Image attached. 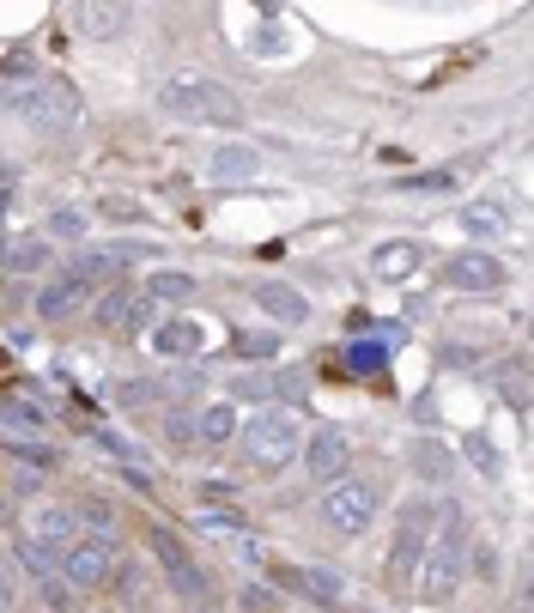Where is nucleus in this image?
<instances>
[{
	"instance_id": "f257e3e1",
	"label": "nucleus",
	"mask_w": 534,
	"mask_h": 613,
	"mask_svg": "<svg viewBox=\"0 0 534 613\" xmlns=\"http://www.w3.org/2000/svg\"><path fill=\"white\" fill-rule=\"evenodd\" d=\"M164 110H177L182 122L201 128H238L243 122V98L225 80H206V73H177L164 86Z\"/></svg>"
},
{
	"instance_id": "f03ea898",
	"label": "nucleus",
	"mask_w": 534,
	"mask_h": 613,
	"mask_svg": "<svg viewBox=\"0 0 534 613\" xmlns=\"http://www.w3.org/2000/svg\"><path fill=\"white\" fill-rule=\"evenodd\" d=\"M432 523H437V541H432V559H425V571H420V595H425V602H450L455 583H462L467 516H462V504H455V499H444V511H432Z\"/></svg>"
},
{
	"instance_id": "7ed1b4c3",
	"label": "nucleus",
	"mask_w": 534,
	"mask_h": 613,
	"mask_svg": "<svg viewBox=\"0 0 534 613\" xmlns=\"http://www.w3.org/2000/svg\"><path fill=\"white\" fill-rule=\"evenodd\" d=\"M238 432H243V455H250L262 474H280L298 455V413H285V408L250 413V425H238Z\"/></svg>"
},
{
	"instance_id": "20e7f679",
	"label": "nucleus",
	"mask_w": 534,
	"mask_h": 613,
	"mask_svg": "<svg viewBox=\"0 0 534 613\" xmlns=\"http://www.w3.org/2000/svg\"><path fill=\"white\" fill-rule=\"evenodd\" d=\"M376 511H383V492H376L371 480H334V486L322 492V523L334 534H364L376 523Z\"/></svg>"
},
{
	"instance_id": "39448f33",
	"label": "nucleus",
	"mask_w": 534,
	"mask_h": 613,
	"mask_svg": "<svg viewBox=\"0 0 534 613\" xmlns=\"http://www.w3.org/2000/svg\"><path fill=\"white\" fill-rule=\"evenodd\" d=\"M24 122L37 128V134H49V128H68L73 115H80V91H73L68 80H37L31 91H24Z\"/></svg>"
},
{
	"instance_id": "423d86ee",
	"label": "nucleus",
	"mask_w": 534,
	"mask_h": 613,
	"mask_svg": "<svg viewBox=\"0 0 534 613\" xmlns=\"http://www.w3.org/2000/svg\"><path fill=\"white\" fill-rule=\"evenodd\" d=\"M425 534H432V504H407L395 523V546H389V577L407 583L420 571V553H425Z\"/></svg>"
},
{
	"instance_id": "0eeeda50",
	"label": "nucleus",
	"mask_w": 534,
	"mask_h": 613,
	"mask_svg": "<svg viewBox=\"0 0 534 613\" xmlns=\"http://www.w3.org/2000/svg\"><path fill=\"white\" fill-rule=\"evenodd\" d=\"M444 280L455 285V292H498V285H504V262H498V255H486V250H462V255H450V262H444Z\"/></svg>"
},
{
	"instance_id": "6e6552de",
	"label": "nucleus",
	"mask_w": 534,
	"mask_h": 613,
	"mask_svg": "<svg viewBox=\"0 0 534 613\" xmlns=\"http://www.w3.org/2000/svg\"><path fill=\"white\" fill-rule=\"evenodd\" d=\"M152 553H159V565L171 571V583H177L182 595H206V571L194 565V559H189V546H182L171 529H152Z\"/></svg>"
},
{
	"instance_id": "1a4fd4ad",
	"label": "nucleus",
	"mask_w": 534,
	"mask_h": 613,
	"mask_svg": "<svg viewBox=\"0 0 534 613\" xmlns=\"http://www.w3.org/2000/svg\"><path fill=\"white\" fill-rule=\"evenodd\" d=\"M110 577H115L110 541H85V546H73V553H68V583H73V590H103Z\"/></svg>"
},
{
	"instance_id": "9d476101",
	"label": "nucleus",
	"mask_w": 534,
	"mask_h": 613,
	"mask_svg": "<svg viewBox=\"0 0 534 613\" xmlns=\"http://www.w3.org/2000/svg\"><path fill=\"white\" fill-rule=\"evenodd\" d=\"M304 468L310 480H322V486H334V480L346 474V432H316L304 450Z\"/></svg>"
},
{
	"instance_id": "9b49d317",
	"label": "nucleus",
	"mask_w": 534,
	"mask_h": 613,
	"mask_svg": "<svg viewBox=\"0 0 534 613\" xmlns=\"http://www.w3.org/2000/svg\"><path fill=\"white\" fill-rule=\"evenodd\" d=\"M85 292H91L85 280H73V273H61V280H49L43 292H37V316H43V322H68L73 310L85 304Z\"/></svg>"
},
{
	"instance_id": "f8f14e48",
	"label": "nucleus",
	"mask_w": 534,
	"mask_h": 613,
	"mask_svg": "<svg viewBox=\"0 0 534 613\" xmlns=\"http://www.w3.org/2000/svg\"><path fill=\"white\" fill-rule=\"evenodd\" d=\"M255 304L268 310V316H280V322H310V298L304 292H292V285H255Z\"/></svg>"
},
{
	"instance_id": "ddd939ff",
	"label": "nucleus",
	"mask_w": 534,
	"mask_h": 613,
	"mask_svg": "<svg viewBox=\"0 0 534 613\" xmlns=\"http://www.w3.org/2000/svg\"><path fill=\"white\" fill-rule=\"evenodd\" d=\"M371 268H376V280H407L413 268H420V243H383V250H371Z\"/></svg>"
},
{
	"instance_id": "4468645a",
	"label": "nucleus",
	"mask_w": 534,
	"mask_h": 613,
	"mask_svg": "<svg viewBox=\"0 0 534 613\" xmlns=\"http://www.w3.org/2000/svg\"><path fill=\"white\" fill-rule=\"evenodd\" d=\"M134 316H140V298L128 292V285H115L98 304V329H110V334H134Z\"/></svg>"
},
{
	"instance_id": "2eb2a0df",
	"label": "nucleus",
	"mask_w": 534,
	"mask_h": 613,
	"mask_svg": "<svg viewBox=\"0 0 534 613\" xmlns=\"http://www.w3.org/2000/svg\"><path fill=\"white\" fill-rule=\"evenodd\" d=\"M24 541L49 546V553H56V546H68V541H73V511H61V504H43V511H37V529L24 534Z\"/></svg>"
},
{
	"instance_id": "dca6fc26",
	"label": "nucleus",
	"mask_w": 534,
	"mask_h": 613,
	"mask_svg": "<svg viewBox=\"0 0 534 613\" xmlns=\"http://www.w3.org/2000/svg\"><path fill=\"white\" fill-rule=\"evenodd\" d=\"M255 171H262V152L255 147H219L213 152V177L219 182H250Z\"/></svg>"
},
{
	"instance_id": "f3484780",
	"label": "nucleus",
	"mask_w": 534,
	"mask_h": 613,
	"mask_svg": "<svg viewBox=\"0 0 534 613\" xmlns=\"http://www.w3.org/2000/svg\"><path fill=\"white\" fill-rule=\"evenodd\" d=\"M152 346L171 352V359H189V352H201V322H159Z\"/></svg>"
},
{
	"instance_id": "a211bd4d",
	"label": "nucleus",
	"mask_w": 534,
	"mask_h": 613,
	"mask_svg": "<svg viewBox=\"0 0 534 613\" xmlns=\"http://www.w3.org/2000/svg\"><path fill=\"white\" fill-rule=\"evenodd\" d=\"M194 438H201V443H225V438H238V408H225V401L201 408V420H194Z\"/></svg>"
},
{
	"instance_id": "6ab92c4d",
	"label": "nucleus",
	"mask_w": 534,
	"mask_h": 613,
	"mask_svg": "<svg viewBox=\"0 0 534 613\" xmlns=\"http://www.w3.org/2000/svg\"><path fill=\"white\" fill-rule=\"evenodd\" d=\"M189 292H194V280H189V273H177V268H159L147 280V304H182Z\"/></svg>"
},
{
	"instance_id": "aec40b11",
	"label": "nucleus",
	"mask_w": 534,
	"mask_h": 613,
	"mask_svg": "<svg viewBox=\"0 0 534 613\" xmlns=\"http://www.w3.org/2000/svg\"><path fill=\"white\" fill-rule=\"evenodd\" d=\"M462 450H467V462H474V468H480V474H486V480H498L504 455H498V450H492V443H486V432H467V438H462Z\"/></svg>"
},
{
	"instance_id": "412c9836",
	"label": "nucleus",
	"mask_w": 534,
	"mask_h": 613,
	"mask_svg": "<svg viewBox=\"0 0 534 613\" xmlns=\"http://www.w3.org/2000/svg\"><path fill=\"white\" fill-rule=\"evenodd\" d=\"M298 590H310L316 602H341V583H334V571H298Z\"/></svg>"
},
{
	"instance_id": "4be33fe9",
	"label": "nucleus",
	"mask_w": 534,
	"mask_h": 613,
	"mask_svg": "<svg viewBox=\"0 0 534 613\" xmlns=\"http://www.w3.org/2000/svg\"><path fill=\"white\" fill-rule=\"evenodd\" d=\"M0 268H12V273H31V268H43V243H12V250L0 255Z\"/></svg>"
},
{
	"instance_id": "5701e85b",
	"label": "nucleus",
	"mask_w": 534,
	"mask_h": 613,
	"mask_svg": "<svg viewBox=\"0 0 534 613\" xmlns=\"http://www.w3.org/2000/svg\"><path fill=\"white\" fill-rule=\"evenodd\" d=\"M80 19H85V31L110 37V31H122V19H128V12H122V7H85Z\"/></svg>"
},
{
	"instance_id": "b1692460",
	"label": "nucleus",
	"mask_w": 534,
	"mask_h": 613,
	"mask_svg": "<svg viewBox=\"0 0 534 613\" xmlns=\"http://www.w3.org/2000/svg\"><path fill=\"white\" fill-rule=\"evenodd\" d=\"M462 225H467V231H480V238H486V231L498 238V231H504V213H498V207H467Z\"/></svg>"
},
{
	"instance_id": "393cba45",
	"label": "nucleus",
	"mask_w": 534,
	"mask_h": 613,
	"mask_svg": "<svg viewBox=\"0 0 534 613\" xmlns=\"http://www.w3.org/2000/svg\"><path fill=\"white\" fill-rule=\"evenodd\" d=\"M19 559H24V565H31L37 571V577H56V553H49V546H37V541H19Z\"/></svg>"
},
{
	"instance_id": "a878e982",
	"label": "nucleus",
	"mask_w": 534,
	"mask_h": 613,
	"mask_svg": "<svg viewBox=\"0 0 534 613\" xmlns=\"http://www.w3.org/2000/svg\"><path fill=\"white\" fill-rule=\"evenodd\" d=\"M383 341H359L353 352H346V364H353V371H376V364H383Z\"/></svg>"
},
{
	"instance_id": "bb28decb",
	"label": "nucleus",
	"mask_w": 534,
	"mask_h": 613,
	"mask_svg": "<svg viewBox=\"0 0 534 613\" xmlns=\"http://www.w3.org/2000/svg\"><path fill=\"white\" fill-rule=\"evenodd\" d=\"M273 346H280L273 334H238V359H268Z\"/></svg>"
},
{
	"instance_id": "cd10ccee",
	"label": "nucleus",
	"mask_w": 534,
	"mask_h": 613,
	"mask_svg": "<svg viewBox=\"0 0 534 613\" xmlns=\"http://www.w3.org/2000/svg\"><path fill=\"white\" fill-rule=\"evenodd\" d=\"M0 425H24V432H37L43 420H37V413L24 408V401H7V408H0Z\"/></svg>"
},
{
	"instance_id": "c85d7f7f",
	"label": "nucleus",
	"mask_w": 534,
	"mask_h": 613,
	"mask_svg": "<svg viewBox=\"0 0 534 613\" xmlns=\"http://www.w3.org/2000/svg\"><path fill=\"white\" fill-rule=\"evenodd\" d=\"M504 395H511L516 408L528 401V389H523V359H511V364H504Z\"/></svg>"
},
{
	"instance_id": "c756f323",
	"label": "nucleus",
	"mask_w": 534,
	"mask_h": 613,
	"mask_svg": "<svg viewBox=\"0 0 534 613\" xmlns=\"http://www.w3.org/2000/svg\"><path fill=\"white\" fill-rule=\"evenodd\" d=\"M407 189H413V194H437V189H455V177H450V171H425V177H413Z\"/></svg>"
},
{
	"instance_id": "7c9ffc66",
	"label": "nucleus",
	"mask_w": 534,
	"mask_h": 613,
	"mask_svg": "<svg viewBox=\"0 0 534 613\" xmlns=\"http://www.w3.org/2000/svg\"><path fill=\"white\" fill-rule=\"evenodd\" d=\"M73 523H91V529H98V541H103V534H110V511H103V504H80Z\"/></svg>"
},
{
	"instance_id": "2f4dec72",
	"label": "nucleus",
	"mask_w": 534,
	"mask_h": 613,
	"mask_svg": "<svg viewBox=\"0 0 534 613\" xmlns=\"http://www.w3.org/2000/svg\"><path fill=\"white\" fill-rule=\"evenodd\" d=\"M49 231H56V238H80L85 219H80V213H56V219H49Z\"/></svg>"
},
{
	"instance_id": "473e14b6",
	"label": "nucleus",
	"mask_w": 534,
	"mask_h": 613,
	"mask_svg": "<svg viewBox=\"0 0 534 613\" xmlns=\"http://www.w3.org/2000/svg\"><path fill=\"white\" fill-rule=\"evenodd\" d=\"M171 438L177 443H194V413H182V408L171 413Z\"/></svg>"
},
{
	"instance_id": "72a5a7b5",
	"label": "nucleus",
	"mask_w": 534,
	"mask_h": 613,
	"mask_svg": "<svg viewBox=\"0 0 534 613\" xmlns=\"http://www.w3.org/2000/svg\"><path fill=\"white\" fill-rule=\"evenodd\" d=\"M201 523H206V529H219V534H238V529H243L238 516H225V511H201Z\"/></svg>"
},
{
	"instance_id": "f704fd0d",
	"label": "nucleus",
	"mask_w": 534,
	"mask_h": 613,
	"mask_svg": "<svg viewBox=\"0 0 534 613\" xmlns=\"http://www.w3.org/2000/svg\"><path fill=\"white\" fill-rule=\"evenodd\" d=\"M420 468H425V474H444V455H437L432 443H420Z\"/></svg>"
},
{
	"instance_id": "c9c22d12",
	"label": "nucleus",
	"mask_w": 534,
	"mask_h": 613,
	"mask_svg": "<svg viewBox=\"0 0 534 613\" xmlns=\"http://www.w3.org/2000/svg\"><path fill=\"white\" fill-rule=\"evenodd\" d=\"M12 602H19V595H12V577L0 571V613H12Z\"/></svg>"
},
{
	"instance_id": "e433bc0d",
	"label": "nucleus",
	"mask_w": 534,
	"mask_h": 613,
	"mask_svg": "<svg viewBox=\"0 0 534 613\" xmlns=\"http://www.w3.org/2000/svg\"><path fill=\"white\" fill-rule=\"evenodd\" d=\"M0 523H7V504H0Z\"/></svg>"
},
{
	"instance_id": "4c0bfd02",
	"label": "nucleus",
	"mask_w": 534,
	"mask_h": 613,
	"mask_svg": "<svg viewBox=\"0 0 534 613\" xmlns=\"http://www.w3.org/2000/svg\"><path fill=\"white\" fill-rule=\"evenodd\" d=\"M0 255H7V243H0Z\"/></svg>"
}]
</instances>
